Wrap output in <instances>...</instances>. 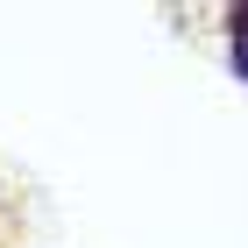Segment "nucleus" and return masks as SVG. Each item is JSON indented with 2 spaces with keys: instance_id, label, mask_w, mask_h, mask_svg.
I'll return each instance as SVG.
<instances>
[{
  "instance_id": "nucleus-1",
  "label": "nucleus",
  "mask_w": 248,
  "mask_h": 248,
  "mask_svg": "<svg viewBox=\"0 0 248 248\" xmlns=\"http://www.w3.org/2000/svg\"><path fill=\"white\" fill-rule=\"evenodd\" d=\"M227 43H234V71L248 78V7H227Z\"/></svg>"
}]
</instances>
